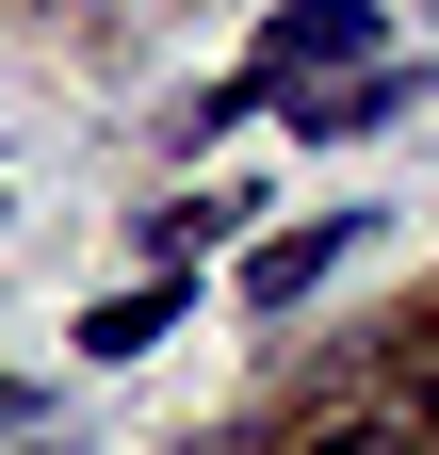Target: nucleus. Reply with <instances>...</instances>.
<instances>
[{
    "mask_svg": "<svg viewBox=\"0 0 439 455\" xmlns=\"http://www.w3.org/2000/svg\"><path fill=\"white\" fill-rule=\"evenodd\" d=\"M309 66H342V82L391 66V49H374V0H277V17H260V66L244 82L260 98H309Z\"/></svg>",
    "mask_w": 439,
    "mask_h": 455,
    "instance_id": "nucleus-1",
    "label": "nucleus"
},
{
    "mask_svg": "<svg viewBox=\"0 0 439 455\" xmlns=\"http://www.w3.org/2000/svg\"><path fill=\"white\" fill-rule=\"evenodd\" d=\"M342 244H358V228H342V212H309V228H277V244H260V260H244V309H293V293H309V276H325V260H342Z\"/></svg>",
    "mask_w": 439,
    "mask_h": 455,
    "instance_id": "nucleus-2",
    "label": "nucleus"
},
{
    "mask_svg": "<svg viewBox=\"0 0 439 455\" xmlns=\"http://www.w3.org/2000/svg\"><path fill=\"white\" fill-rule=\"evenodd\" d=\"M293 131H391L407 114V66H358V82H309V98H277Z\"/></svg>",
    "mask_w": 439,
    "mask_h": 455,
    "instance_id": "nucleus-3",
    "label": "nucleus"
},
{
    "mask_svg": "<svg viewBox=\"0 0 439 455\" xmlns=\"http://www.w3.org/2000/svg\"><path fill=\"white\" fill-rule=\"evenodd\" d=\"M163 325H180V276H147V293H115V309H82V358H147Z\"/></svg>",
    "mask_w": 439,
    "mask_h": 455,
    "instance_id": "nucleus-4",
    "label": "nucleus"
},
{
    "mask_svg": "<svg viewBox=\"0 0 439 455\" xmlns=\"http://www.w3.org/2000/svg\"><path fill=\"white\" fill-rule=\"evenodd\" d=\"M0 423H17V390H0Z\"/></svg>",
    "mask_w": 439,
    "mask_h": 455,
    "instance_id": "nucleus-5",
    "label": "nucleus"
},
{
    "mask_svg": "<svg viewBox=\"0 0 439 455\" xmlns=\"http://www.w3.org/2000/svg\"><path fill=\"white\" fill-rule=\"evenodd\" d=\"M423 407H439V390H423Z\"/></svg>",
    "mask_w": 439,
    "mask_h": 455,
    "instance_id": "nucleus-6",
    "label": "nucleus"
}]
</instances>
